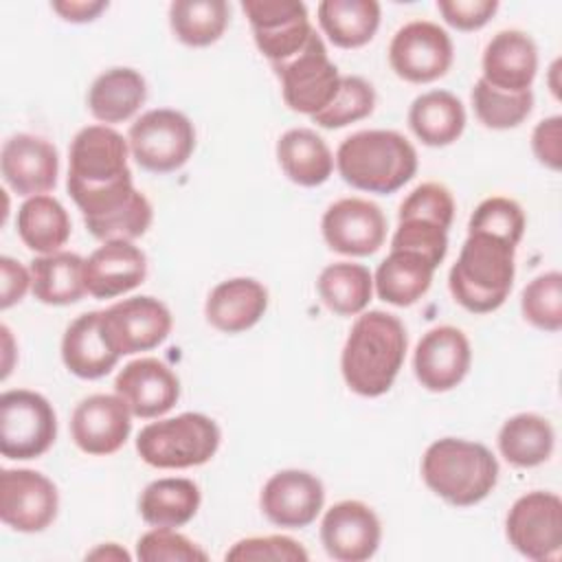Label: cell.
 Wrapping results in <instances>:
<instances>
[{"label":"cell","instance_id":"1","mask_svg":"<svg viewBox=\"0 0 562 562\" xmlns=\"http://www.w3.org/2000/svg\"><path fill=\"white\" fill-rule=\"evenodd\" d=\"M127 154V140L110 125H88L77 132L68 149L66 187L83 220L116 211L138 191Z\"/></svg>","mask_w":562,"mask_h":562},{"label":"cell","instance_id":"2","mask_svg":"<svg viewBox=\"0 0 562 562\" xmlns=\"http://www.w3.org/2000/svg\"><path fill=\"white\" fill-rule=\"evenodd\" d=\"M406 329L395 314L371 310L356 318L340 356L347 386L362 397L384 395L406 358Z\"/></svg>","mask_w":562,"mask_h":562},{"label":"cell","instance_id":"3","mask_svg":"<svg viewBox=\"0 0 562 562\" xmlns=\"http://www.w3.org/2000/svg\"><path fill=\"white\" fill-rule=\"evenodd\" d=\"M336 167L353 189L389 195L415 176L417 151L395 130H362L340 143Z\"/></svg>","mask_w":562,"mask_h":562},{"label":"cell","instance_id":"4","mask_svg":"<svg viewBox=\"0 0 562 562\" xmlns=\"http://www.w3.org/2000/svg\"><path fill=\"white\" fill-rule=\"evenodd\" d=\"M516 246L487 235L468 233L459 259L450 268L448 288L454 301L472 314L498 310L514 285Z\"/></svg>","mask_w":562,"mask_h":562},{"label":"cell","instance_id":"5","mask_svg":"<svg viewBox=\"0 0 562 562\" xmlns=\"http://www.w3.org/2000/svg\"><path fill=\"white\" fill-rule=\"evenodd\" d=\"M422 479L446 503L470 507L487 498L496 487L498 461L479 441L443 437L426 448Z\"/></svg>","mask_w":562,"mask_h":562},{"label":"cell","instance_id":"6","mask_svg":"<svg viewBox=\"0 0 562 562\" xmlns=\"http://www.w3.org/2000/svg\"><path fill=\"white\" fill-rule=\"evenodd\" d=\"M220 439V426L209 415L182 413L147 424L136 437V452L151 468L184 470L211 461Z\"/></svg>","mask_w":562,"mask_h":562},{"label":"cell","instance_id":"7","mask_svg":"<svg viewBox=\"0 0 562 562\" xmlns=\"http://www.w3.org/2000/svg\"><path fill=\"white\" fill-rule=\"evenodd\" d=\"M130 154L138 167L154 173L180 169L195 149V127L178 110L156 108L140 114L127 132Z\"/></svg>","mask_w":562,"mask_h":562},{"label":"cell","instance_id":"8","mask_svg":"<svg viewBox=\"0 0 562 562\" xmlns=\"http://www.w3.org/2000/svg\"><path fill=\"white\" fill-rule=\"evenodd\" d=\"M57 437L53 404L29 389L0 395V452L7 459L29 461L42 457Z\"/></svg>","mask_w":562,"mask_h":562},{"label":"cell","instance_id":"9","mask_svg":"<svg viewBox=\"0 0 562 562\" xmlns=\"http://www.w3.org/2000/svg\"><path fill=\"white\" fill-rule=\"evenodd\" d=\"M281 81V94L292 112L314 116L331 103L340 88V72L314 31L307 44L290 59L272 66Z\"/></svg>","mask_w":562,"mask_h":562},{"label":"cell","instance_id":"10","mask_svg":"<svg viewBox=\"0 0 562 562\" xmlns=\"http://www.w3.org/2000/svg\"><path fill=\"white\" fill-rule=\"evenodd\" d=\"M509 544L525 558L558 560L562 551V501L553 492L533 490L514 501L505 518Z\"/></svg>","mask_w":562,"mask_h":562},{"label":"cell","instance_id":"11","mask_svg":"<svg viewBox=\"0 0 562 562\" xmlns=\"http://www.w3.org/2000/svg\"><path fill=\"white\" fill-rule=\"evenodd\" d=\"M454 48L450 35L435 22L413 20L397 29L389 44L393 72L411 83H430L452 66Z\"/></svg>","mask_w":562,"mask_h":562},{"label":"cell","instance_id":"12","mask_svg":"<svg viewBox=\"0 0 562 562\" xmlns=\"http://www.w3.org/2000/svg\"><path fill=\"white\" fill-rule=\"evenodd\" d=\"M252 37L270 66L294 57L314 33L303 2L296 0H244Z\"/></svg>","mask_w":562,"mask_h":562},{"label":"cell","instance_id":"13","mask_svg":"<svg viewBox=\"0 0 562 562\" xmlns=\"http://www.w3.org/2000/svg\"><path fill=\"white\" fill-rule=\"evenodd\" d=\"M169 307L154 296H132L101 312V327L119 356L149 351L171 331Z\"/></svg>","mask_w":562,"mask_h":562},{"label":"cell","instance_id":"14","mask_svg":"<svg viewBox=\"0 0 562 562\" xmlns=\"http://www.w3.org/2000/svg\"><path fill=\"white\" fill-rule=\"evenodd\" d=\"M59 509L55 483L35 470H2L0 518L20 533H37L53 525Z\"/></svg>","mask_w":562,"mask_h":562},{"label":"cell","instance_id":"15","mask_svg":"<svg viewBox=\"0 0 562 562\" xmlns=\"http://www.w3.org/2000/svg\"><path fill=\"white\" fill-rule=\"evenodd\" d=\"M321 231L325 244L340 255L367 257L380 250L386 239L382 209L364 198H342L327 206Z\"/></svg>","mask_w":562,"mask_h":562},{"label":"cell","instance_id":"16","mask_svg":"<svg viewBox=\"0 0 562 562\" xmlns=\"http://www.w3.org/2000/svg\"><path fill=\"white\" fill-rule=\"evenodd\" d=\"M382 540L378 514L362 501L331 505L321 522V542L338 562H364L375 555Z\"/></svg>","mask_w":562,"mask_h":562},{"label":"cell","instance_id":"17","mask_svg":"<svg viewBox=\"0 0 562 562\" xmlns=\"http://www.w3.org/2000/svg\"><path fill=\"white\" fill-rule=\"evenodd\" d=\"M472 349L468 336L452 325L428 329L415 347L413 369L419 384L432 393H443L463 382L470 371Z\"/></svg>","mask_w":562,"mask_h":562},{"label":"cell","instance_id":"18","mask_svg":"<svg viewBox=\"0 0 562 562\" xmlns=\"http://www.w3.org/2000/svg\"><path fill=\"white\" fill-rule=\"evenodd\" d=\"M325 503L321 479L305 470H281L261 487L263 516L285 529H303L316 520Z\"/></svg>","mask_w":562,"mask_h":562},{"label":"cell","instance_id":"19","mask_svg":"<svg viewBox=\"0 0 562 562\" xmlns=\"http://www.w3.org/2000/svg\"><path fill=\"white\" fill-rule=\"evenodd\" d=\"M132 432V413L119 395H88L70 417V435L75 446L94 457H105L123 448Z\"/></svg>","mask_w":562,"mask_h":562},{"label":"cell","instance_id":"20","mask_svg":"<svg viewBox=\"0 0 562 562\" xmlns=\"http://www.w3.org/2000/svg\"><path fill=\"white\" fill-rule=\"evenodd\" d=\"M114 391L134 417L151 419L173 408L180 397V380L162 360L138 358L119 371Z\"/></svg>","mask_w":562,"mask_h":562},{"label":"cell","instance_id":"21","mask_svg":"<svg viewBox=\"0 0 562 562\" xmlns=\"http://www.w3.org/2000/svg\"><path fill=\"white\" fill-rule=\"evenodd\" d=\"M4 182L24 198L44 195L57 184L59 156L53 143L33 134H15L4 140L0 154Z\"/></svg>","mask_w":562,"mask_h":562},{"label":"cell","instance_id":"22","mask_svg":"<svg viewBox=\"0 0 562 562\" xmlns=\"http://www.w3.org/2000/svg\"><path fill=\"white\" fill-rule=\"evenodd\" d=\"M538 72L536 42L516 29L498 31L483 50V77L490 86L505 92L531 90Z\"/></svg>","mask_w":562,"mask_h":562},{"label":"cell","instance_id":"23","mask_svg":"<svg viewBox=\"0 0 562 562\" xmlns=\"http://www.w3.org/2000/svg\"><path fill=\"white\" fill-rule=\"evenodd\" d=\"M86 290L94 299H114L147 277V257L132 241H103L86 259Z\"/></svg>","mask_w":562,"mask_h":562},{"label":"cell","instance_id":"24","mask_svg":"<svg viewBox=\"0 0 562 562\" xmlns=\"http://www.w3.org/2000/svg\"><path fill=\"white\" fill-rule=\"evenodd\" d=\"M268 310V290L250 277H235L217 283L204 305L206 321L224 331L239 334L261 321Z\"/></svg>","mask_w":562,"mask_h":562},{"label":"cell","instance_id":"25","mask_svg":"<svg viewBox=\"0 0 562 562\" xmlns=\"http://www.w3.org/2000/svg\"><path fill=\"white\" fill-rule=\"evenodd\" d=\"M119 358L121 356L103 334L101 312H86L66 327L61 338V360L72 375L99 380L116 367Z\"/></svg>","mask_w":562,"mask_h":562},{"label":"cell","instance_id":"26","mask_svg":"<svg viewBox=\"0 0 562 562\" xmlns=\"http://www.w3.org/2000/svg\"><path fill=\"white\" fill-rule=\"evenodd\" d=\"M147 99V83L134 68L116 66L101 72L88 90V110L103 125L132 119Z\"/></svg>","mask_w":562,"mask_h":562},{"label":"cell","instance_id":"27","mask_svg":"<svg viewBox=\"0 0 562 562\" xmlns=\"http://www.w3.org/2000/svg\"><path fill=\"white\" fill-rule=\"evenodd\" d=\"M435 266L413 250H391L378 266L373 285L382 301L395 307L417 303L430 288Z\"/></svg>","mask_w":562,"mask_h":562},{"label":"cell","instance_id":"28","mask_svg":"<svg viewBox=\"0 0 562 562\" xmlns=\"http://www.w3.org/2000/svg\"><path fill=\"white\" fill-rule=\"evenodd\" d=\"M277 160L283 173L299 187H318L334 171V156L327 143L307 127H294L277 140Z\"/></svg>","mask_w":562,"mask_h":562},{"label":"cell","instance_id":"29","mask_svg":"<svg viewBox=\"0 0 562 562\" xmlns=\"http://www.w3.org/2000/svg\"><path fill=\"white\" fill-rule=\"evenodd\" d=\"M86 259L77 252L57 250L31 261L33 296L46 305H70L81 301L86 290Z\"/></svg>","mask_w":562,"mask_h":562},{"label":"cell","instance_id":"30","mask_svg":"<svg viewBox=\"0 0 562 562\" xmlns=\"http://www.w3.org/2000/svg\"><path fill=\"white\" fill-rule=\"evenodd\" d=\"M413 134L428 147L452 145L465 130V108L448 90L419 94L408 110Z\"/></svg>","mask_w":562,"mask_h":562},{"label":"cell","instance_id":"31","mask_svg":"<svg viewBox=\"0 0 562 562\" xmlns=\"http://www.w3.org/2000/svg\"><path fill=\"white\" fill-rule=\"evenodd\" d=\"M202 494L191 479L167 476L151 481L138 498V514L151 527L178 529L200 509Z\"/></svg>","mask_w":562,"mask_h":562},{"label":"cell","instance_id":"32","mask_svg":"<svg viewBox=\"0 0 562 562\" xmlns=\"http://www.w3.org/2000/svg\"><path fill=\"white\" fill-rule=\"evenodd\" d=\"M18 235L24 246L40 255L57 252L70 237V217L53 195L26 198L18 211Z\"/></svg>","mask_w":562,"mask_h":562},{"label":"cell","instance_id":"33","mask_svg":"<svg viewBox=\"0 0 562 562\" xmlns=\"http://www.w3.org/2000/svg\"><path fill=\"white\" fill-rule=\"evenodd\" d=\"M318 24L334 46L360 48L380 26V4L375 0H323Z\"/></svg>","mask_w":562,"mask_h":562},{"label":"cell","instance_id":"34","mask_svg":"<svg viewBox=\"0 0 562 562\" xmlns=\"http://www.w3.org/2000/svg\"><path fill=\"white\" fill-rule=\"evenodd\" d=\"M555 446L553 426L536 413H518L498 430V450L516 468H536L544 463Z\"/></svg>","mask_w":562,"mask_h":562},{"label":"cell","instance_id":"35","mask_svg":"<svg viewBox=\"0 0 562 562\" xmlns=\"http://www.w3.org/2000/svg\"><path fill=\"white\" fill-rule=\"evenodd\" d=\"M316 290L321 301L338 316H356L369 305L373 294V274L362 263L338 261L318 274Z\"/></svg>","mask_w":562,"mask_h":562},{"label":"cell","instance_id":"36","mask_svg":"<svg viewBox=\"0 0 562 562\" xmlns=\"http://www.w3.org/2000/svg\"><path fill=\"white\" fill-rule=\"evenodd\" d=\"M231 20L224 0H176L169 7V24L173 35L193 48L215 44Z\"/></svg>","mask_w":562,"mask_h":562},{"label":"cell","instance_id":"37","mask_svg":"<svg viewBox=\"0 0 562 562\" xmlns=\"http://www.w3.org/2000/svg\"><path fill=\"white\" fill-rule=\"evenodd\" d=\"M472 105L476 119L490 130H509L520 125L533 108V92H505L479 79L472 88Z\"/></svg>","mask_w":562,"mask_h":562},{"label":"cell","instance_id":"38","mask_svg":"<svg viewBox=\"0 0 562 562\" xmlns=\"http://www.w3.org/2000/svg\"><path fill=\"white\" fill-rule=\"evenodd\" d=\"M375 108V90L373 86L356 75L340 77V88L331 103L323 108L312 121L325 130H338L349 123L367 119Z\"/></svg>","mask_w":562,"mask_h":562},{"label":"cell","instance_id":"39","mask_svg":"<svg viewBox=\"0 0 562 562\" xmlns=\"http://www.w3.org/2000/svg\"><path fill=\"white\" fill-rule=\"evenodd\" d=\"M520 310L525 321L542 331L562 329V274L558 270L538 274L520 294Z\"/></svg>","mask_w":562,"mask_h":562},{"label":"cell","instance_id":"40","mask_svg":"<svg viewBox=\"0 0 562 562\" xmlns=\"http://www.w3.org/2000/svg\"><path fill=\"white\" fill-rule=\"evenodd\" d=\"M154 220V209L149 200L136 191L123 206L116 211L97 217V220H83L86 228L92 237L101 241H132L147 233Z\"/></svg>","mask_w":562,"mask_h":562},{"label":"cell","instance_id":"41","mask_svg":"<svg viewBox=\"0 0 562 562\" xmlns=\"http://www.w3.org/2000/svg\"><path fill=\"white\" fill-rule=\"evenodd\" d=\"M525 226V211L516 200L505 195H492L474 209L468 222V233H487L518 246Z\"/></svg>","mask_w":562,"mask_h":562},{"label":"cell","instance_id":"42","mask_svg":"<svg viewBox=\"0 0 562 562\" xmlns=\"http://www.w3.org/2000/svg\"><path fill=\"white\" fill-rule=\"evenodd\" d=\"M391 250H413L426 257L435 268L448 252V228L424 217H397Z\"/></svg>","mask_w":562,"mask_h":562},{"label":"cell","instance_id":"43","mask_svg":"<svg viewBox=\"0 0 562 562\" xmlns=\"http://www.w3.org/2000/svg\"><path fill=\"white\" fill-rule=\"evenodd\" d=\"M136 558L143 562H195L209 555L184 533L171 527H154L138 538Z\"/></svg>","mask_w":562,"mask_h":562},{"label":"cell","instance_id":"44","mask_svg":"<svg viewBox=\"0 0 562 562\" xmlns=\"http://www.w3.org/2000/svg\"><path fill=\"white\" fill-rule=\"evenodd\" d=\"M424 217L450 228L454 217V198L448 187L439 182H422L400 204L397 217Z\"/></svg>","mask_w":562,"mask_h":562},{"label":"cell","instance_id":"45","mask_svg":"<svg viewBox=\"0 0 562 562\" xmlns=\"http://www.w3.org/2000/svg\"><path fill=\"white\" fill-rule=\"evenodd\" d=\"M226 560H307V551L288 536H252L237 540L224 555Z\"/></svg>","mask_w":562,"mask_h":562},{"label":"cell","instance_id":"46","mask_svg":"<svg viewBox=\"0 0 562 562\" xmlns=\"http://www.w3.org/2000/svg\"><path fill=\"white\" fill-rule=\"evenodd\" d=\"M441 18L457 31H476L498 11L496 0H439Z\"/></svg>","mask_w":562,"mask_h":562},{"label":"cell","instance_id":"47","mask_svg":"<svg viewBox=\"0 0 562 562\" xmlns=\"http://www.w3.org/2000/svg\"><path fill=\"white\" fill-rule=\"evenodd\" d=\"M531 149L540 165L558 171L562 165V116L540 121L531 134Z\"/></svg>","mask_w":562,"mask_h":562},{"label":"cell","instance_id":"48","mask_svg":"<svg viewBox=\"0 0 562 562\" xmlns=\"http://www.w3.org/2000/svg\"><path fill=\"white\" fill-rule=\"evenodd\" d=\"M31 288V270L11 257H0V307L20 303Z\"/></svg>","mask_w":562,"mask_h":562},{"label":"cell","instance_id":"49","mask_svg":"<svg viewBox=\"0 0 562 562\" xmlns=\"http://www.w3.org/2000/svg\"><path fill=\"white\" fill-rule=\"evenodd\" d=\"M50 7L66 22L81 24L99 18V13L108 9V2L105 0H53Z\"/></svg>","mask_w":562,"mask_h":562},{"label":"cell","instance_id":"50","mask_svg":"<svg viewBox=\"0 0 562 562\" xmlns=\"http://www.w3.org/2000/svg\"><path fill=\"white\" fill-rule=\"evenodd\" d=\"M86 558H90V560H130V553L125 549H121L116 542H108V544H99Z\"/></svg>","mask_w":562,"mask_h":562},{"label":"cell","instance_id":"51","mask_svg":"<svg viewBox=\"0 0 562 562\" xmlns=\"http://www.w3.org/2000/svg\"><path fill=\"white\" fill-rule=\"evenodd\" d=\"M2 338H4V364H2V378H7L9 375V371H11V360H9V356H11V331H9V327L7 325H2Z\"/></svg>","mask_w":562,"mask_h":562}]
</instances>
